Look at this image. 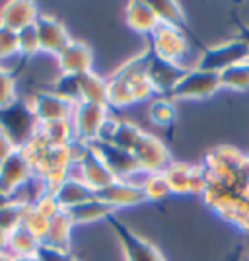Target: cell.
<instances>
[{
  "instance_id": "obj_1",
  "label": "cell",
  "mask_w": 249,
  "mask_h": 261,
  "mask_svg": "<svg viewBox=\"0 0 249 261\" xmlns=\"http://www.w3.org/2000/svg\"><path fill=\"white\" fill-rule=\"evenodd\" d=\"M0 130L14 142L16 148H25L39 133V121L30 101L16 99L8 108L0 109Z\"/></svg>"
},
{
  "instance_id": "obj_2",
  "label": "cell",
  "mask_w": 249,
  "mask_h": 261,
  "mask_svg": "<svg viewBox=\"0 0 249 261\" xmlns=\"http://www.w3.org/2000/svg\"><path fill=\"white\" fill-rule=\"evenodd\" d=\"M243 61H249L247 43L236 35V37L226 39L218 45H212V47H203L199 57H197L195 66L201 70H206V72L220 74L226 68L238 65V63H243Z\"/></svg>"
},
{
  "instance_id": "obj_3",
  "label": "cell",
  "mask_w": 249,
  "mask_h": 261,
  "mask_svg": "<svg viewBox=\"0 0 249 261\" xmlns=\"http://www.w3.org/2000/svg\"><path fill=\"white\" fill-rule=\"evenodd\" d=\"M109 108L99 106V103H76L72 111V129H74V139L84 144H94L99 141L103 127L107 125Z\"/></svg>"
},
{
  "instance_id": "obj_4",
  "label": "cell",
  "mask_w": 249,
  "mask_h": 261,
  "mask_svg": "<svg viewBox=\"0 0 249 261\" xmlns=\"http://www.w3.org/2000/svg\"><path fill=\"white\" fill-rule=\"evenodd\" d=\"M150 51L163 61H168V63H174V65L187 68L183 61L189 57L191 41H189V37L183 30L160 23L156 28V32L150 35Z\"/></svg>"
},
{
  "instance_id": "obj_5",
  "label": "cell",
  "mask_w": 249,
  "mask_h": 261,
  "mask_svg": "<svg viewBox=\"0 0 249 261\" xmlns=\"http://www.w3.org/2000/svg\"><path fill=\"white\" fill-rule=\"evenodd\" d=\"M113 234L119 240L123 253H125V261H165L163 255L160 253V250L150 244L148 240H144L142 236H139L134 230H130L125 222H121L119 218L113 215H109L105 218Z\"/></svg>"
},
{
  "instance_id": "obj_6",
  "label": "cell",
  "mask_w": 249,
  "mask_h": 261,
  "mask_svg": "<svg viewBox=\"0 0 249 261\" xmlns=\"http://www.w3.org/2000/svg\"><path fill=\"white\" fill-rule=\"evenodd\" d=\"M220 86V76L214 72H206L197 66H191L183 72L179 82L172 90L170 98L174 99H208L216 94Z\"/></svg>"
},
{
  "instance_id": "obj_7",
  "label": "cell",
  "mask_w": 249,
  "mask_h": 261,
  "mask_svg": "<svg viewBox=\"0 0 249 261\" xmlns=\"http://www.w3.org/2000/svg\"><path fill=\"white\" fill-rule=\"evenodd\" d=\"M130 154L134 156L139 170L146 174H163L170 168V164L174 162L168 146L150 133H142V137Z\"/></svg>"
},
{
  "instance_id": "obj_8",
  "label": "cell",
  "mask_w": 249,
  "mask_h": 261,
  "mask_svg": "<svg viewBox=\"0 0 249 261\" xmlns=\"http://www.w3.org/2000/svg\"><path fill=\"white\" fill-rule=\"evenodd\" d=\"M163 177L172 189V195H203L208 184L203 166H189L183 162L170 164Z\"/></svg>"
},
{
  "instance_id": "obj_9",
  "label": "cell",
  "mask_w": 249,
  "mask_h": 261,
  "mask_svg": "<svg viewBox=\"0 0 249 261\" xmlns=\"http://www.w3.org/2000/svg\"><path fill=\"white\" fill-rule=\"evenodd\" d=\"M35 175L32 160L23 150H16L6 162L0 164V195L12 199Z\"/></svg>"
},
{
  "instance_id": "obj_10",
  "label": "cell",
  "mask_w": 249,
  "mask_h": 261,
  "mask_svg": "<svg viewBox=\"0 0 249 261\" xmlns=\"http://www.w3.org/2000/svg\"><path fill=\"white\" fill-rule=\"evenodd\" d=\"M72 168L78 170V174H76L74 177L82 179L94 193H98L103 187H107L111 181H115L113 174L109 172V168L105 166V162L99 158V154L94 150L92 144H88V148L84 150L82 158L76 164H72Z\"/></svg>"
},
{
  "instance_id": "obj_11",
  "label": "cell",
  "mask_w": 249,
  "mask_h": 261,
  "mask_svg": "<svg viewBox=\"0 0 249 261\" xmlns=\"http://www.w3.org/2000/svg\"><path fill=\"white\" fill-rule=\"evenodd\" d=\"M187 68L174 63H168L160 59L158 55H154L148 47V63H146V78L150 80V84L154 86L156 94L160 96H170L175 84L179 82V78L183 76V72Z\"/></svg>"
},
{
  "instance_id": "obj_12",
  "label": "cell",
  "mask_w": 249,
  "mask_h": 261,
  "mask_svg": "<svg viewBox=\"0 0 249 261\" xmlns=\"http://www.w3.org/2000/svg\"><path fill=\"white\" fill-rule=\"evenodd\" d=\"M32 109L35 117L39 121V125L43 123H53V121H70L74 103L66 101L61 96H57L54 92H37L32 99Z\"/></svg>"
},
{
  "instance_id": "obj_13",
  "label": "cell",
  "mask_w": 249,
  "mask_h": 261,
  "mask_svg": "<svg viewBox=\"0 0 249 261\" xmlns=\"http://www.w3.org/2000/svg\"><path fill=\"white\" fill-rule=\"evenodd\" d=\"M35 30H37V35H39L41 53L59 57L66 49V45L72 41L70 35H68V30L65 28V23L59 22L53 16L39 14V18L35 22Z\"/></svg>"
},
{
  "instance_id": "obj_14",
  "label": "cell",
  "mask_w": 249,
  "mask_h": 261,
  "mask_svg": "<svg viewBox=\"0 0 249 261\" xmlns=\"http://www.w3.org/2000/svg\"><path fill=\"white\" fill-rule=\"evenodd\" d=\"M94 150L99 154V158L105 162L109 168V172L113 174L115 179H129L130 175H134L139 172V166L134 162V156L129 150H123L115 144L98 141L92 144Z\"/></svg>"
},
{
  "instance_id": "obj_15",
  "label": "cell",
  "mask_w": 249,
  "mask_h": 261,
  "mask_svg": "<svg viewBox=\"0 0 249 261\" xmlns=\"http://www.w3.org/2000/svg\"><path fill=\"white\" fill-rule=\"evenodd\" d=\"M96 195L103 203H107L113 211L123 207H136V205L146 203V195H144L142 187L130 184L127 179H115V181H111L107 187H103Z\"/></svg>"
},
{
  "instance_id": "obj_16",
  "label": "cell",
  "mask_w": 249,
  "mask_h": 261,
  "mask_svg": "<svg viewBox=\"0 0 249 261\" xmlns=\"http://www.w3.org/2000/svg\"><path fill=\"white\" fill-rule=\"evenodd\" d=\"M57 63L61 68V74H72V76H80L92 72L94 66V53L86 43L82 41H70L66 45V49L57 57Z\"/></svg>"
},
{
  "instance_id": "obj_17",
  "label": "cell",
  "mask_w": 249,
  "mask_h": 261,
  "mask_svg": "<svg viewBox=\"0 0 249 261\" xmlns=\"http://www.w3.org/2000/svg\"><path fill=\"white\" fill-rule=\"evenodd\" d=\"M37 18H39V10L35 2H30V0H12L0 8V25L16 33L22 32L23 28L33 25L37 22Z\"/></svg>"
},
{
  "instance_id": "obj_18",
  "label": "cell",
  "mask_w": 249,
  "mask_h": 261,
  "mask_svg": "<svg viewBox=\"0 0 249 261\" xmlns=\"http://www.w3.org/2000/svg\"><path fill=\"white\" fill-rule=\"evenodd\" d=\"M142 133H144V130H142L139 125L130 123V121L109 117L107 125L103 127V133H101V137H99V141L115 144V146H119L123 150L132 152V148L136 146V142H139V139L142 137Z\"/></svg>"
},
{
  "instance_id": "obj_19",
  "label": "cell",
  "mask_w": 249,
  "mask_h": 261,
  "mask_svg": "<svg viewBox=\"0 0 249 261\" xmlns=\"http://www.w3.org/2000/svg\"><path fill=\"white\" fill-rule=\"evenodd\" d=\"M125 22L132 32L141 33L144 37H150L160 25L150 2H141V0H132L125 6Z\"/></svg>"
},
{
  "instance_id": "obj_20",
  "label": "cell",
  "mask_w": 249,
  "mask_h": 261,
  "mask_svg": "<svg viewBox=\"0 0 249 261\" xmlns=\"http://www.w3.org/2000/svg\"><path fill=\"white\" fill-rule=\"evenodd\" d=\"M53 195L57 197L61 208L68 211V208L72 207H78L80 203L90 201L92 197H96V193L82 179H78L74 175H68L65 181H61V184L54 187Z\"/></svg>"
},
{
  "instance_id": "obj_21",
  "label": "cell",
  "mask_w": 249,
  "mask_h": 261,
  "mask_svg": "<svg viewBox=\"0 0 249 261\" xmlns=\"http://www.w3.org/2000/svg\"><path fill=\"white\" fill-rule=\"evenodd\" d=\"M115 211L109 207L107 203H103L98 195L92 197L86 203H80L78 207H72L66 211V215L70 217L72 224H92V222H99V220H105L109 215H113Z\"/></svg>"
},
{
  "instance_id": "obj_22",
  "label": "cell",
  "mask_w": 249,
  "mask_h": 261,
  "mask_svg": "<svg viewBox=\"0 0 249 261\" xmlns=\"http://www.w3.org/2000/svg\"><path fill=\"white\" fill-rule=\"evenodd\" d=\"M80 103H99L107 106V78L99 76L94 70L78 76Z\"/></svg>"
},
{
  "instance_id": "obj_23",
  "label": "cell",
  "mask_w": 249,
  "mask_h": 261,
  "mask_svg": "<svg viewBox=\"0 0 249 261\" xmlns=\"http://www.w3.org/2000/svg\"><path fill=\"white\" fill-rule=\"evenodd\" d=\"M72 220L66 215V211L59 213L57 217L49 220V230L45 234L43 244L57 250H70V238H72Z\"/></svg>"
},
{
  "instance_id": "obj_24",
  "label": "cell",
  "mask_w": 249,
  "mask_h": 261,
  "mask_svg": "<svg viewBox=\"0 0 249 261\" xmlns=\"http://www.w3.org/2000/svg\"><path fill=\"white\" fill-rule=\"evenodd\" d=\"M41 242L33 236L27 228H16L8 236V253L16 257H35Z\"/></svg>"
},
{
  "instance_id": "obj_25",
  "label": "cell",
  "mask_w": 249,
  "mask_h": 261,
  "mask_svg": "<svg viewBox=\"0 0 249 261\" xmlns=\"http://www.w3.org/2000/svg\"><path fill=\"white\" fill-rule=\"evenodd\" d=\"M39 137L49 146H68L70 142L76 141L70 121H53L39 125Z\"/></svg>"
},
{
  "instance_id": "obj_26",
  "label": "cell",
  "mask_w": 249,
  "mask_h": 261,
  "mask_svg": "<svg viewBox=\"0 0 249 261\" xmlns=\"http://www.w3.org/2000/svg\"><path fill=\"white\" fill-rule=\"evenodd\" d=\"M150 4L156 12V16H158V22L162 25L177 28V30H183L187 33V18H185V12L179 2L160 0V2H150Z\"/></svg>"
},
{
  "instance_id": "obj_27",
  "label": "cell",
  "mask_w": 249,
  "mask_h": 261,
  "mask_svg": "<svg viewBox=\"0 0 249 261\" xmlns=\"http://www.w3.org/2000/svg\"><path fill=\"white\" fill-rule=\"evenodd\" d=\"M107 108L123 109L134 106V98H132V92H130V84L125 78L117 76V74H111L107 78Z\"/></svg>"
},
{
  "instance_id": "obj_28",
  "label": "cell",
  "mask_w": 249,
  "mask_h": 261,
  "mask_svg": "<svg viewBox=\"0 0 249 261\" xmlns=\"http://www.w3.org/2000/svg\"><path fill=\"white\" fill-rule=\"evenodd\" d=\"M218 76H220V86L222 88L234 90V92H245V90H249V61L230 66L224 72H220Z\"/></svg>"
},
{
  "instance_id": "obj_29",
  "label": "cell",
  "mask_w": 249,
  "mask_h": 261,
  "mask_svg": "<svg viewBox=\"0 0 249 261\" xmlns=\"http://www.w3.org/2000/svg\"><path fill=\"white\" fill-rule=\"evenodd\" d=\"M30 205H25L18 199H10L0 207V228L6 230L8 234H12L16 228H20L23 224V217Z\"/></svg>"
},
{
  "instance_id": "obj_30",
  "label": "cell",
  "mask_w": 249,
  "mask_h": 261,
  "mask_svg": "<svg viewBox=\"0 0 249 261\" xmlns=\"http://www.w3.org/2000/svg\"><path fill=\"white\" fill-rule=\"evenodd\" d=\"M175 103L172 98H165L160 96L158 99H154L148 108V115L154 125H160V127H168L175 121Z\"/></svg>"
},
{
  "instance_id": "obj_31",
  "label": "cell",
  "mask_w": 249,
  "mask_h": 261,
  "mask_svg": "<svg viewBox=\"0 0 249 261\" xmlns=\"http://www.w3.org/2000/svg\"><path fill=\"white\" fill-rule=\"evenodd\" d=\"M142 191L146 195V201H165L172 195V189L165 181L163 174H148L144 184H142Z\"/></svg>"
},
{
  "instance_id": "obj_32",
  "label": "cell",
  "mask_w": 249,
  "mask_h": 261,
  "mask_svg": "<svg viewBox=\"0 0 249 261\" xmlns=\"http://www.w3.org/2000/svg\"><path fill=\"white\" fill-rule=\"evenodd\" d=\"M37 53H41V47H39V35L35 30V23H33L30 28H23L22 32H18V55L30 59Z\"/></svg>"
},
{
  "instance_id": "obj_33",
  "label": "cell",
  "mask_w": 249,
  "mask_h": 261,
  "mask_svg": "<svg viewBox=\"0 0 249 261\" xmlns=\"http://www.w3.org/2000/svg\"><path fill=\"white\" fill-rule=\"evenodd\" d=\"M22 226L30 230L33 236H35V238L43 244L45 234H47V230H49V218L43 217L39 211H35L33 207H27V211H25V217H23Z\"/></svg>"
},
{
  "instance_id": "obj_34",
  "label": "cell",
  "mask_w": 249,
  "mask_h": 261,
  "mask_svg": "<svg viewBox=\"0 0 249 261\" xmlns=\"http://www.w3.org/2000/svg\"><path fill=\"white\" fill-rule=\"evenodd\" d=\"M18 99L16 96V80L8 70L0 66V109L8 108Z\"/></svg>"
},
{
  "instance_id": "obj_35",
  "label": "cell",
  "mask_w": 249,
  "mask_h": 261,
  "mask_svg": "<svg viewBox=\"0 0 249 261\" xmlns=\"http://www.w3.org/2000/svg\"><path fill=\"white\" fill-rule=\"evenodd\" d=\"M18 55V33L0 25V61Z\"/></svg>"
},
{
  "instance_id": "obj_36",
  "label": "cell",
  "mask_w": 249,
  "mask_h": 261,
  "mask_svg": "<svg viewBox=\"0 0 249 261\" xmlns=\"http://www.w3.org/2000/svg\"><path fill=\"white\" fill-rule=\"evenodd\" d=\"M35 211H39L43 217H47L49 220L53 217H57L59 213H63V208H61V205H59V201H57V197L51 193V191H47L45 195H41L35 203L32 205Z\"/></svg>"
},
{
  "instance_id": "obj_37",
  "label": "cell",
  "mask_w": 249,
  "mask_h": 261,
  "mask_svg": "<svg viewBox=\"0 0 249 261\" xmlns=\"http://www.w3.org/2000/svg\"><path fill=\"white\" fill-rule=\"evenodd\" d=\"M35 257H37V261H78L70 253V250H57V248L45 246V244L39 246V251Z\"/></svg>"
},
{
  "instance_id": "obj_38",
  "label": "cell",
  "mask_w": 249,
  "mask_h": 261,
  "mask_svg": "<svg viewBox=\"0 0 249 261\" xmlns=\"http://www.w3.org/2000/svg\"><path fill=\"white\" fill-rule=\"evenodd\" d=\"M16 150H18V148L14 146V142L6 137L2 130H0V164L6 162V160H8L12 154L16 152Z\"/></svg>"
},
{
  "instance_id": "obj_39",
  "label": "cell",
  "mask_w": 249,
  "mask_h": 261,
  "mask_svg": "<svg viewBox=\"0 0 249 261\" xmlns=\"http://www.w3.org/2000/svg\"><path fill=\"white\" fill-rule=\"evenodd\" d=\"M8 232L6 230H2L0 228V253H6L8 251Z\"/></svg>"
},
{
  "instance_id": "obj_40",
  "label": "cell",
  "mask_w": 249,
  "mask_h": 261,
  "mask_svg": "<svg viewBox=\"0 0 249 261\" xmlns=\"http://www.w3.org/2000/svg\"><path fill=\"white\" fill-rule=\"evenodd\" d=\"M0 261H37V257H16L6 251V253H0Z\"/></svg>"
},
{
  "instance_id": "obj_41",
  "label": "cell",
  "mask_w": 249,
  "mask_h": 261,
  "mask_svg": "<svg viewBox=\"0 0 249 261\" xmlns=\"http://www.w3.org/2000/svg\"><path fill=\"white\" fill-rule=\"evenodd\" d=\"M238 37H239V39H243V41L247 43V49H249V23H239Z\"/></svg>"
}]
</instances>
